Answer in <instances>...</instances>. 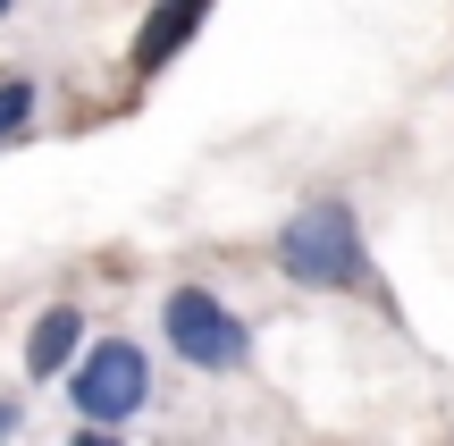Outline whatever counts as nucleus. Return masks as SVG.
I'll return each mask as SVG.
<instances>
[{"label": "nucleus", "instance_id": "obj_8", "mask_svg": "<svg viewBox=\"0 0 454 446\" xmlns=\"http://www.w3.org/2000/svg\"><path fill=\"white\" fill-rule=\"evenodd\" d=\"M17 438V396H0V446Z\"/></svg>", "mask_w": 454, "mask_h": 446}, {"label": "nucleus", "instance_id": "obj_2", "mask_svg": "<svg viewBox=\"0 0 454 446\" xmlns=\"http://www.w3.org/2000/svg\"><path fill=\"white\" fill-rule=\"evenodd\" d=\"M160 337L202 379H236V371L253 363V329L236 320V303H227L219 286H168L160 295Z\"/></svg>", "mask_w": 454, "mask_h": 446}, {"label": "nucleus", "instance_id": "obj_7", "mask_svg": "<svg viewBox=\"0 0 454 446\" xmlns=\"http://www.w3.org/2000/svg\"><path fill=\"white\" fill-rule=\"evenodd\" d=\"M67 446H127V430H110V421H84V430L67 438Z\"/></svg>", "mask_w": 454, "mask_h": 446}, {"label": "nucleus", "instance_id": "obj_1", "mask_svg": "<svg viewBox=\"0 0 454 446\" xmlns=\"http://www.w3.org/2000/svg\"><path fill=\"white\" fill-rule=\"evenodd\" d=\"M270 262H278V278L303 286V295H387V286H379V262H371V236H362V219H354L345 194L303 202V211L270 236Z\"/></svg>", "mask_w": 454, "mask_h": 446}, {"label": "nucleus", "instance_id": "obj_9", "mask_svg": "<svg viewBox=\"0 0 454 446\" xmlns=\"http://www.w3.org/2000/svg\"><path fill=\"white\" fill-rule=\"evenodd\" d=\"M9 9H17V0H0V17H9Z\"/></svg>", "mask_w": 454, "mask_h": 446}, {"label": "nucleus", "instance_id": "obj_5", "mask_svg": "<svg viewBox=\"0 0 454 446\" xmlns=\"http://www.w3.org/2000/svg\"><path fill=\"white\" fill-rule=\"evenodd\" d=\"M202 26H211V0H152L144 26H135V76H160Z\"/></svg>", "mask_w": 454, "mask_h": 446}, {"label": "nucleus", "instance_id": "obj_6", "mask_svg": "<svg viewBox=\"0 0 454 446\" xmlns=\"http://www.w3.org/2000/svg\"><path fill=\"white\" fill-rule=\"evenodd\" d=\"M34 110H43V84L34 76H0V152L34 127Z\"/></svg>", "mask_w": 454, "mask_h": 446}, {"label": "nucleus", "instance_id": "obj_3", "mask_svg": "<svg viewBox=\"0 0 454 446\" xmlns=\"http://www.w3.org/2000/svg\"><path fill=\"white\" fill-rule=\"evenodd\" d=\"M67 404H76V421L127 430L152 404V354L135 346V337H93V346L76 354V371H67Z\"/></svg>", "mask_w": 454, "mask_h": 446}, {"label": "nucleus", "instance_id": "obj_4", "mask_svg": "<svg viewBox=\"0 0 454 446\" xmlns=\"http://www.w3.org/2000/svg\"><path fill=\"white\" fill-rule=\"evenodd\" d=\"M76 354H84V303H43L34 329H26V379H34V387L67 379Z\"/></svg>", "mask_w": 454, "mask_h": 446}]
</instances>
